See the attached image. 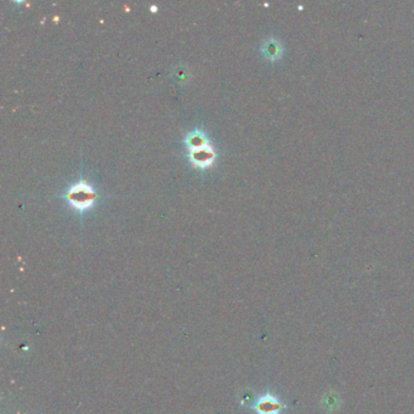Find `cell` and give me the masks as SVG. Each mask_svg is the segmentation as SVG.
<instances>
[{
	"label": "cell",
	"instance_id": "3",
	"mask_svg": "<svg viewBox=\"0 0 414 414\" xmlns=\"http://www.w3.org/2000/svg\"><path fill=\"white\" fill-rule=\"evenodd\" d=\"M283 407V404L276 397L271 396V395H265L259 399L255 409L259 414H280Z\"/></svg>",
	"mask_w": 414,
	"mask_h": 414
},
{
	"label": "cell",
	"instance_id": "1",
	"mask_svg": "<svg viewBox=\"0 0 414 414\" xmlns=\"http://www.w3.org/2000/svg\"><path fill=\"white\" fill-rule=\"evenodd\" d=\"M67 201L78 210H84L90 207L95 200V192L90 185L81 181L77 185H73L67 192Z\"/></svg>",
	"mask_w": 414,
	"mask_h": 414
},
{
	"label": "cell",
	"instance_id": "4",
	"mask_svg": "<svg viewBox=\"0 0 414 414\" xmlns=\"http://www.w3.org/2000/svg\"><path fill=\"white\" fill-rule=\"evenodd\" d=\"M262 51H264L265 56L266 58H278L280 56V46H278V43L274 42V40H268V42H265L264 45H262Z\"/></svg>",
	"mask_w": 414,
	"mask_h": 414
},
{
	"label": "cell",
	"instance_id": "2",
	"mask_svg": "<svg viewBox=\"0 0 414 414\" xmlns=\"http://www.w3.org/2000/svg\"><path fill=\"white\" fill-rule=\"evenodd\" d=\"M189 150V158H191L192 163L195 164L196 167H208L209 164L213 163L214 160V151L213 148L209 146L208 142H205L203 145H200V146L196 147H188Z\"/></svg>",
	"mask_w": 414,
	"mask_h": 414
}]
</instances>
